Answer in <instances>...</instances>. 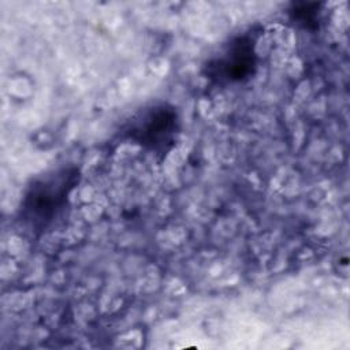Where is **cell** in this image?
Here are the masks:
<instances>
[{"label": "cell", "mask_w": 350, "mask_h": 350, "mask_svg": "<svg viewBox=\"0 0 350 350\" xmlns=\"http://www.w3.org/2000/svg\"><path fill=\"white\" fill-rule=\"evenodd\" d=\"M79 180L75 167H62L36 178L22 201V216L37 230H44L64 208L67 197Z\"/></svg>", "instance_id": "cell-1"}, {"label": "cell", "mask_w": 350, "mask_h": 350, "mask_svg": "<svg viewBox=\"0 0 350 350\" xmlns=\"http://www.w3.org/2000/svg\"><path fill=\"white\" fill-rule=\"evenodd\" d=\"M180 131L178 111L168 103H153L129 118L122 134L144 149L165 156L176 144Z\"/></svg>", "instance_id": "cell-2"}, {"label": "cell", "mask_w": 350, "mask_h": 350, "mask_svg": "<svg viewBox=\"0 0 350 350\" xmlns=\"http://www.w3.org/2000/svg\"><path fill=\"white\" fill-rule=\"evenodd\" d=\"M256 31H246L232 37L219 55L211 59L205 66L209 79L217 83H238L253 77L257 68Z\"/></svg>", "instance_id": "cell-3"}, {"label": "cell", "mask_w": 350, "mask_h": 350, "mask_svg": "<svg viewBox=\"0 0 350 350\" xmlns=\"http://www.w3.org/2000/svg\"><path fill=\"white\" fill-rule=\"evenodd\" d=\"M321 3H294L290 8L291 21L308 30H316L320 21Z\"/></svg>", "instance_id": "cell-4"}]
</instances>
